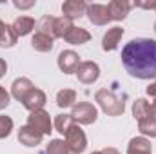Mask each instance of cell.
<instances>
[{"instance_id": "1", "label": "cell", "mask_w": 156, "mask_h": 154, "mask_svg": "<svg viewBox=\"0 0 156 154\" xmlns=\"http://www.w3.org/2000/svg\"><path fill=\"white\" fill-rule=\"evenodd\" d=\"M122 62L131 76L140 80L156 78V40H131L122 49Z\"/></svg>"}, {"instance_id": "2", "label": "cell", "mask_w": 156, "mask_h": 154, "mask_svg": "<svg viewBox=\"0 0 156 154\" xmlns=\"http://www.w3.org/2000/svg\"><path fill=\"white\" fill-rule=\"evenodd\" d=\"M96 102L111 116H118L123 113V100H120L115 93H111L107 89H102V91L96 93Z\"/></svg>"}, {"instance_id": "3", "label": "cell", "mask_w": 156, "mask_h": 154, "mask_svg": "<svg viewBox=\"0 0 156 154\" xmlns=\"http://www.w3.org/2000/svg\"><path fill=\"white\" fill-rule=\"evenodd\" d=\"M66 138H67V147H69V151L73 154H80L83 152V149H85V145H87V140H85V134L82 132V129L76 127V125H73L71 127V131L66 134Z\"/></svg>"}, {"instance_id": "4", "label": "cell", "mask_w": 156, "mask_h": 154, "mask_svg": "<svg viewBox=\"0 0 156 154\" xmlns=\"http://www.w3.org/2000/svg\"><path fill=\"white\" fill-rule=\"evenodd\" d=\"M29 127H33L35 131H38L40 134H49L51 132V120H49V114L45 111H35L29 116Z\"/></svg>"}, {"instance_id": "5", "label": "cell", "mask_w": 156, "mask_h": 154, "mask_svg": "<svg viewBox=\"0 0 156 154\" xmlns=\"http://www.w3.org/2000/svg\"><path fill=\"white\" fill-rule=\"evenodd\" d=\"M96 114H98L96 109H94L91 103H85V102H83V103H78L76 107L73 109V114L71 116H73L75 120H78L80 123H85V125H87V123H93V121L96 120Z\"/></svg>"}, {"instance_id": "6", "label": "cell", "mask_w": 156, "mask_h": 154, "mask_svg": "<svg viewBox=\"0 0 156 154\" xmlns=\"http://www.w3.org/2000/svg\"><path fill=\"white\" fill-rule=\"evenodd\" d=\"M78 65H80V56L73 51H64L58 56V67L64 73H76Z\"/></svg>"}, {"instance_id": "7", "label": "cell", "mask_w": 156, "mask_h": 154, "mask_svg": "<svg viewBox=\"0 0 156 154\" xmlns=\"http://www.w3.org/2000/svg\"><path fill=\"white\" fill-rule=\"evenodd\" d=\"M22 102H24V107H26L27 111L35 113V111H40V109L44 107V103H45V94H44L40 89H35V87H33Z\"/></svg>"}, {"instance_id": "8", "label": "cell", "mask_w": 156, "mask_h": 154, "mask_svg": "<svg viewBox=\"0 0 156 154\" xmlns=\"http://www.w3.org/2000/svg\"><path fill=\"white\" fill-rule=\"evenodd\" d=\"M76 75H78V80H80V82H83V83H93V82L98 78L100 71H98V65H96V64H93V62H82L76 69Z\"/></svg>"}, {"instance_id": "9", "label": "cell", "mask_w": 156, "mask_h": 154, "mask_svg": "<svg viewBox=\"0 0 156 154\" xmlns=\"http://www.w3.org/2000/svg\"><path fill=\"white\" fill-rule=\"evenodd\" d=\"M87 13H89V20L93 24H96V26H104V24H107L111 20L107 5H102V4H93L87 9Z\"/></svg>"}, {"instance_id": "10", "label": "cell", "mask_w": 156, "mask_h": 154, "mask_svg": "<svg viewBox=\"0 0 156 154\" xmlns=\"http://www.w3.org/2000/svg\"><path fill=\"white\" fill-rule=\"evenodd\" d=\"M18 140H20L24 145L33 147V145H38L40 142H42V134H40L38 131H35L33 127L26 125V127L20 129V132H18Z\"/></svg>"}, {"instance_id": "11", "label": "cell", "mask_w": 156, "mask_h": 154, "mask_svg": "<svg viewBox=\"0 0 156 154\" xmlns=\"http://www.w3.org/2000/svg\"><path fill=\"white\" fill-rule=\"evenodd\" d=\"M107 9H109V16H111V20H122V18L127 16V11L131 9V4L115 0V2H111V4L107 5Z\"/></svg>"}, {"instance_id": "12", "label": "cell", "mask_w": 156, "mask_h": 154, "mask_svg": "<svg viewBox=\"0 0 156 154\" xmlns=\"http://www.w3.org/2000/svg\"><path fill=\"white\" fill-rule=\"evenodd\" d=\"M11 27H13V31H15L16 37H24V35L31 33V29L35 27V20L29 18V16H20V18H16L13 22Z\"/></svg>"}, {"instance_id": "13", "label": "cell", "mask_w": 156, "mask_h": 154, "mask_svg": "<svg viewBox=\"0 0 156 154\" xmlns=\"http://www.w3.org/2000/svg\"><path fill=\"white\" fill-rule=\"evenodd\" d=\"M33 89V83L27 80V78H20V80H15V83H13V96L16 98V100H24L26 96H27V93Z\"/></svg>"}, {"instance_id": "14", "label": "cell", "mask_w": 156, "mask_h": 154, "mask_svg": "<svg viewBox=\"0 0 156 154\" xmlns=\"http://www.w3.org/2000/svg\"><path fill=\"white\" fill-rule=\"evenodd\" d=\"M127 154H151V143L145 138H133L129 142Z\"/></svg>"}, {"instance_id": "15", "label": "cell", "mask_w": 156, "mask_h": 154, "mask_svg": "<svg viewBox=\"0 0 156 154\" xmlns=\"http://www.w3.org/2000/svg\"><path fill=\"white\" fill-rule=\"evenodd\" d=\"M122 37H123V29H120V27H113V29H109L107 35L104 37V49H105V51H113V49H116L118 42H120Z\"/></svg>"}, {"instance_id": "16", "label": "cell", "mask_w": 156, "mask_h": 154, "mask_svg": "<svg viewBox=\"0 0 156 154\" xmlns=\"http://www.w3.org/2000/svg\"><path fill=\"white\" fill-rule=\"evenodd\" d=\"M62 11L64 15H67V18H76L82 16L83 11H85V4L83 2H78V0H69L62 5Z\"/></svg>"}, {"instance_id": "17", "label": "cell", "mask_w": 156, "mask_h": 154, "mask_svg": "<svg viewBox=\"0 0 156 154\" xmlns=\"http://www.w3.org/2000/svg\"><path fill=\"white\" fill-rule=\"evenodd\" d=\"M15 42H16V35H15L13 27L5 26L0 20V45L2 47H11V45H15Z\"/></svg>"}, {"instance_id": "18", "label": "cell", "mask_w": 156, "mask_h": 154, "mask_svg": "<svg viewBox=\"0 0 156 154\" xmlns=\"http://www.w3.org/2000/svg\"><path fill=\"white\" fill-rule=\"evenodd\" d=\"M89 38H91V35H89L85 29H82V27H73V29L66 35V40H67L69 44H73V45L85 44Z\"/></svg>"}, {"instance_id": "19", "label": "cell", "mask_w": 156, "mask_h": 154, "mask_svg": "<svg viewBox=\"0 0 156 154\" xmlns=\"http://www.w3.org/2000/svg\"><path fill=\"white\" fill-rule=\"evenodd\" d=\"M73 29V22L71 18L67 16H62V18H55V26H53V31H55V37H64Z\"/></svg>"}, {"instance_id": "20", "label": "cell", "mask_w": 156, "mask_h": 154, "mask_svg": "<svg viewBox=\"0 0 156 154\" xmlns=\"http://www.w3.org/2000/svg\"><path fill=\"white\" fill-rule=\"evenodd\" d=\"M33 47L37 49V51H42V53H45V51H51L53 49V38L49 37V35H44V33H37L35 37H33Z\"/></svg>"}, {"instance_id": "21", "label": "cell", "mask_w": 156, "mask_h": 154, "mask_svg": "<svg viewBox=\"0 0 156 154\" xmlns=\"http://www.w3.org/2000/svg\"><path fill=\"white\" fill-rule=\"evenodd\" d=\"M133 113H134V118H138V120H145V118H149V116H153V109H151V105L145 102V100H136L134 102V105H133Z\"/></svg>"}, {"instance_id": "22", "label": "cell", "mask_w": 156, "mask_h": 154, "mask_svg": "<svg viewBox=\"0 0 156 154\" xmlns=\"http://www.w3.org/2000/svg\"><path fill=\"white\" fill-rule=\"evenodd\" d=\"M75 102H76V93L71 91V89H64L56 96V105L58 107H71Z\"/></svg>"}, {"instance_id": "23", "label": "cell", "mask_w": 156, "mask_h": 154, "mask_svg": "<svg viewBox=\"0 0 156 154\" xmlns=\"http://www.w3.org/2000/svg\"><path fill=\"white\" fill-rule=\"evenodd\" d=\"M55 125H56V131H58V132H62V134H67V132L71 131V127L75 125V123H73V116H69V114H60V116H56V120H55Z\"/></svg>"}, {"instance_id": "24", "label": "cell", "mask_w": 156, "mask_h": 154, "mask_svg": "<svg viewBox=\"0 0 156 154\" xmlns=\"http://www.w3.org/2000/svg\"><path fill=\"white\" fill-rule=\"evenodd\" d=\"M47 154H73L69 151L67 143L60 142V140H53L49 145H47Z\"/></svg>"}, {"instance_id": "25", "label": "cell", "mask_w": 156, "mask_h": 154, "mask_svg": "<svg viewBox=\"0 0 156 154\" xmlns=\"http://www.w3.org/2000/svg\"><path fill=\"white\" fill-rule=\"evenodd\" d=\"M140 131L147 136H156V118L149 116L145 120H140Z\"/></svg>"}, {"instance_id": "26", "label": "cell", "mask_w": 156, "mask_h": 154, "mask_svg": "<svg viewBox=\"0 0 156 154\" xmlns=\"http://www.w3.org/2000/svg\"><path fill=\"white\" fill-rule=\"evenodd\" d=\"M11 129H13V120L7 116H0V138L9 136Z\"/></svg>"}, {"instance_id": "27", "label": "cell", "mask_w": 156, "mask_h": 154, "mask_svg": "<svg viewBox=\"0 0 156 154\" xmlns=\"http://www.w3.org/2000/svg\"><path fill=\"white\" fill-rule=\"evenodd\" d=\"M7 103H9V94L5 93V89L0 87V109L7 107Z\"/></svg>"}, {"instance_id": "28", "label": "cell", "mask_w": 156, "mask_h": 154, "mask_svg": "<svg viewBox=\"0 0 156 154\" xmlns=\"http://www.w3.org/2000/svg\"><path fill=\"white\" fill-rule=\"evenodd\" d=\"M147 94H149V96H156V82L153 83V85L147 87Z\"/></svg>"}, {"instance_id": "29", "label": "cell", "mask_w": 156, "mask_h": 154, "mask_svg": "<svg viewBox=\"0 0 156 154\" xmlns=\"http://www.w3.org/2000/svg\"><path fill=\"white\" fill-rule=\"evenodd\" d=\"M5 69H7V65H5V62L0 58V78L4 76V73H5Z\"/></svg>"}, {"instance_id": "30", "label": "cell", "mask_w": 156, "mask_h": 154, "mask_svg": "<svg viewBox=\"0 0 156 154\" xmlns=\"http://www.w3.org/2000/svg\"><path fill=\"white\" fill-rule=\"evenodd\" d=\"M102 154H120L116 149H105V151H102Z\"/></svg>"}, {"instance_id": "31", "label": "cell", "mask_w": 156, "mask_h": 154, "mask_svg": "<svg viewBox=\"0 0 156 154\" xmlns=\"http://www.w3.org/2000/svg\"><path fill=\"white\" fill-rule=\"evenodd\" d=\"M151 109H153V113H154V116H156V102L153 103V107H151Z\"/></svg>"}, {"instance_id": "32", "label": "cell", "mask_w": 156, "mask_h": 154, "mask_svg": "<svg viewBox=\"0 0 156 154\" xmlns=\"http://www.w3.org/2000/svg\"><path fill=\"white\" fill-rule=\"evenodd\" d=\"M93 154H102V152H93Z\"/></svg>"}]
</instances>
